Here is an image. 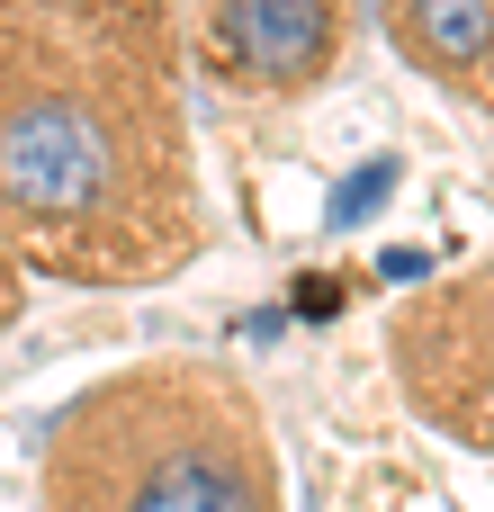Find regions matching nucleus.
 <instances>
[{"label": "nucleus", "instance_id": "obj_1", "mask_svg": "<svg viewBox=\"0 0 494 512\" xmlns=\"http://www.w3.org/2000/svg\"><path fill=\"white\" fill-rule=\"evenodd\" d=\"M198 243L180 18L0 0V252L72 288H153Z\"/></svg>", "mask_w": 494, "mask_h": 512}, {"label": "nucleus", "instance_id": "obj_2", "mask_svg": "<svg viewBox=\"0 0 494 512\" xmlns=\"http://www.w3.org/2000/svg\"><path fill=\"white\" fill-rule=\"evenodd\" d=\"M36 486L45 512H288L270 414L225 360H144L81 387Z\"/></svg>", "mask_w": 494, "mask_h": 512}, {"label": "nucleus", "instance_id": "obj_3", "mask_svg": "<svg viewBox=\"0 0 494 512\" xmlns=\"http://www.w3.org/2000/svg\"><path fill=\"white\" fill-rule=\"evenodd\" d=\"M387 360H396L405 405L432 432L494 459V261L441 288L423 279V297H405L387 324Z\"/></svg>", "mask_w": 494, "mask_h": 512}, {"label": "nucleus", "instance_id": "obj_4", "mask_svg": "<svg viewBox=\"0 0 494 512\" xmlns=\"http://www.w3.org/2000/svg\"><path fill=\"white\" fill-rule=\"evenodd\" d=\"M207 54L261 99H306L351 45V0H198Z\"/></svg>", "mask_w": 494, "mask_h": 512}, {"label": "nucleus", "instance_id": "obj_5", "mask_svg": "<svg viewBox=\"0 0 494 512\" xmlns=\"http://www.w3.org/2000/svg\"><path fill=\"white\" fill-rule=\"evenodd\" d=\"M378 27L414 72L494 117V0H378Z\"/></svg>", "mask_w": 494, "mask_h": 512}, {"label": "nucleus", "instance_id": "obj_6", "mask_svg": "<svg viewBox=\"0 0 494 512\" xmlns=\"http://www.w3.org/2000/svg\"><path fill=\"white\" fill-rule=\"evenodd\" d=\"M396 180H405V162H396V153H378L369 171H351V180L333 189V207H324V225H333V234H360V216H378V198H387Z\"/></svg>", "mask_w": 494, "mask_h": 512}, {"label": "nucleus", "instance_id": "obj_7", "mask_svg": "<svg viewBox=\"0 0 494 512\" xmlns=\"http://www.w3.org/2000/svg\"><path fill=\"white\" fill-rule=\"evenodd\" d=\"M333 306H342L333 279H306V288H297V315H333Z\"/></svg>", "mask_w": 494, "mask_h": 512}, {"label": "nucleus", "instance_id": "obj_8", "mask_svg": "<svg viewBox=\"0 0 494 512\" xmlns=\"http://www.w3.org/2000/svg\"><path fill=\"white\" fill-rule=\"evenodd\" d=\"M387 279H432V252H387Z\"/></svg>", "mask_w": 494, "mask_h": 512}, {"label": "nucleus", "instance_id": "obj_9", "mask_svg": "<svg viewBox=\"0 0 494 512\" xmlns=\"http://www.w3.org/2000/svg\"><path fill=\"white\" fill-rule=\"evenodd\" d=\"M9 315H18V261L0 252V324H9Z\"/></svg>", "mask_w": 494, "mask_h": 512}, {"label": "nucleus", "instance_id": "obj_10", "mask_svg": "<svg viewBox=\"0 0 494 512\" xmlns=\"http://www.w3.org/2000/svg\"><path fill=\"white\" fill-rule=\"evenodd\" d=\"M81 9H171V0H81Z\"/></svg>", "mask_w": 494, "mask_h": 512}]
</instances>
